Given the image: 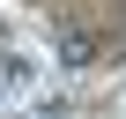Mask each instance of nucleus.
I'll return each mask as SVG.
<instances>
[{
    "instance_id": "obj_1",
    "label": "nucleus",
    "mask_w": 126,
    "mask_h": 119,
    "mask_svg": "<svg viewBox=\"0 0 126 119\" xmlns=\"http://www.w3.org/2000/svg\"><path fill=\"white\" fill-rule=\"evenodd\" d=\"M52 60H59V67H96V60H104V37L89 30V22H59V37H52Z\"/></svg>"
}]
</instances>
